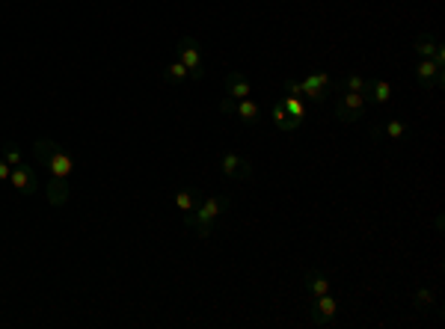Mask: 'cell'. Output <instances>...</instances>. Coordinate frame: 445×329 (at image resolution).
I'll return each mask as SVG.
<instances>
[{
  "instance_id": "1",
  "label": "cell",
  "mask_w": 445,
  "mask_h": 329,
  "mask_svg": "<svg viewBox=\"0 0 445 329\" xmlns=\"http://www.w3.org/2000/svg\"><path fill=\"white\" fill-rule=\"evenodd\" d=\"M232 202L226 196H211V199H202L199 202V208L193 211V214H184V226L193 229L199 238H208L211 231H214V222L226 214Z\"/></svg>"
},
{
  "instance_id": "2",
  "label": "cell",
  "mask_w": 445,
  "mask_h": 329,
  "mask_svg": "<svg viewBox=\"0 0 445 329\" xmlns=\"http://www.w3.org/2000/svg\"><path fill=\"white\" fill-rule=\"evenodd\" d=\"M33 152L39 157V163L45 166L54 178H71L74 161H71V154L62 145H57L54 140H48V136H39L36 145H33Z\"/></svg>"
},
{
  "instance_id": "3",
  "label": "cell",
  "mask_w": 445,
  "mask_h": 329,
  "mask_svg": "<svg viewBox=\"0 0 445 329\" xmlns=\"http://www.w3.org/2000/svg\"><path fill=\"white\" fill-rule=\"evenodd\" d=\"M175 60L182 62L184 69H187L190 80H202V78H205V57H202V48H199V42H196L193 36L178 39Z\"/></svg>"
},
{
  "instance_id": "4",
  "label": "cell",
  "mask_w": 445,
  "mask_h": 329,
  "mask_svg": "<svg viewBox=\"0 0 445 329\" xmlns=\"http://www.w3.org/2000/svg\"><path fill=\"white\" fill-rule=\"evenodd\" d=\"M335 116L342 122H359L365 116V95L363 92H338Z\"/></svg>"
},
{
  "instance_id": "5",
  "label": "cell",
  "mask_w": 445,
  "mask_h": 329,
  "mask_svg": "<svg viewBox=\"0 0 445 329\" xmlns=\"http://www.w3.org/2000/svg\"><path fill=\"white\" fill-rule=\"evenodd\" d=\"M300 95L303 98H309V101H326L333 95V80H330V74L326 71H312L306 80H300Z\"/></svg>"
},
{
  "instance_id": "6",
  "label": "cell",
  "mask_w": 445,
  "mask_h": 329,
  "mask_svg": "<svg viewBox=\"0 0 445 329\" xmlns=\"http://www.w3.org/2000/svg\"><path fill=\"white\" fill-rule=\"evenodd\" d=\"M338 305L333 300V294H321V296H309V314L315 326H330L335 321Z\"/></svg>"
},
{
  "instance_id": "7",
  "label": "cell",
  "mask_w": 445,
  "mask_h": 329,
  "mask_svg": "<svg viewBox=\"0 0 445 329\" xmlns=\"http://www.w3.org/2000/svg\"><path fill=\"white\" fill-rule=\"evenodd\" d=\"M220 169L226 178H232V181H247V178L252 175V163L247 161V157L235 154V152H226L220 157Z\"/></svg>"
},
{
  "instance_id": "8",
  "label": "cell",
  "mask_w": 445,
  "mask_h": 329,
  "mask_svg": "<svg viewBox=\"0 0 445 329\" xmlns=\"http://www.w3.org/2000/svg\"><path fill=\"white\" fill-rule=\"evenodd\" d=\"M416 80H419V87L425 89V92L442 87V80H445L442 66H437V62H433L430 57H428V60H419V66H416Z\"/></svg>"
},
{
  "instance_id": "9",
  "label": "cell",
  "mask_w": 445,
  "mask_h": 329,
  "mask_svg": "<svg viewBox=\"0 0 445 329\" xmlns=\"http://www.w3.org/2000/svg\"><path fill=\"white\" fill-rule=\"evenodd\" d=\"M9 184H12V190H18V193L24 196H33L39 193V181H36V172L30 166H12V175H9Z\"/></svg>"
},
{
  "instance_id": "10",
  "label": "cell",
  "mask_w": 445,
  "mask_h": 329,
  "mask_svg": "<svg viewBox=\"0 0 445 329\" xmlns=\"http://www.w3.org/2000/svg\"><path fill=\"white\" fill-rule=\"evenodd\" d=\"M45 196H48V202L54 208H62L69 202V196H71V190H69V178H54L51 175L48 178V187H45Z\"/></svg>"
},
{
  "instance_id": "11",
  "label": "cell",
  "mask_w": 445,
  "mask_h": 329,
  "mask_svg": "<svg viewBox=\"0 0 445 329\" xmlns=\"http://www.w3.org/2000/svg\"><path fill=\"white\" fill-rule=\"evenodd\" d=\"M226 95H229V98H235V101L250 98V95H252L250 80L243 78L241 71H229V74H226Z\"/></svg>"
},
{
  "instance_id": "12",
  "label": "cell",
  "mask_w": 445,
  "mask_h": 329,
  "mask_svg": "<svg viewBox=\"0 0 445 329\" xmlns=\"http://www.w3.org/2000/svg\"><path fill=\"white\" fill-rule=\"evenodd\" d=\"M232 116H238L243 125H256L261 119V104L252 98H241V101H235V113Z\"/></svg>"
},
{
  "instance_id": "13",
  "label": "cell",
  "mask_w": 445,
  "mask_h": 329,
  "mask_svg": "<svg viewBox=\"0 0 445 329\" xmlns=\"http://www.w3.org/2000/svg\"><path fill=\"white\" fill-rule=\"evenodd\" d=\"M199 202H202V196H199L196 187H184V190H178L175 193V205H178L182 214H193V211L199 208Z\"/></svg>"
},
{
  "instance_id": "14",
  "label": "cell",
  "mask_w": 445,
  "mask_h": 329,
  "mask_svg": "<svg viewBox=\"0 0 445 329\" xmlns=\"http://www.w3.org/2000/svg\"><path fill=\"white\" fill-rule=\"evenodd\" d=\"M270 116H273V125H277L279 131H297V128H300V119H294V116H291L288 110H285V104H282V101L273 104Z\"/></svg>"
},
{
  "instance_id": "15",
  "label": "cell",
  "mask_w": 445,
  "mask_h": 329,
  "mask_svg": "<svg viewBox=\"0 0 445 329\" xmlns=\"http://www.w3.org/2000/svg\"><path fill=\"white\" fill-rule=\"evenodd\" d=\"M374 101V104H389L392 101V87L386 80H368V89H365V101Z\"/></svg>"
},
{
  "instance_id": "16",
  "label": "cell",
  "mask_w": 445,
  "mask_h": 329,
  "mask_svg": "<svg viewBox=\"0 0 445 329\" xmlns=\"http://www.w3.org/2000/svg\"><path fill=\"white\" fill-rule=\"evenodd\" d=\"M365 89H368V80L363 74H347L344 80L333 83V92H363L365 95Z\"/></svg>"
},
{
  "instance_id": "17",
  "label": "cell",
  "mask_w": 445,
  "mask_h": 329,
  "mask_svg": "<svg viewBox=\"0 0 445 329\" xmlns=\"http://www.w3.org/2000/svg\"><path fill=\"white\" fill-rule=\"evenodd\" d=\"M306 291H309V296L330 294V279L324 273H306Z\"/></svg>"
},
{
  "instance_id": "18",
  "label": "cell",
  "mask_w": 445,
  "mask_h": 329,
  "mask_svg": "<svg viewBox=\"0 0 445 329\" xmlns=\"http://www.w3.org/2000/svg\"><path fill=\"white\" fill-rule=\"evenodd\" d=\"M184 80H190L187 69H184L178 60H173V62H169V66H166V71H164V83H169V87H182Z\"/></svg>"
},
{
  "instance_id": "19",
  "label": "cell",
  "mask_w": 445,
  "mask_h": 329,
  "mask_svg": "<svg viewBox=\"0 0 445 329\" xmlns=\"http://www.w3.org/2000/svg\"><path fill=\"white\" fill-rule=\"evenodd\" d=\"M437 305V294H433V288H419L416 296H412V309H419V312H428Z\"/></svg>"
},
{
  "instance_id": "20",
  "label": "cell",
  "mask_w": 445,
  "mask_h": 329,
  "mask_svg": "<svg viewBox=\"0 0 445 329\" xmlns=\"http://www.w3.org/2000/svg\"><path fill=\"white\" fill-rule=\"evenodd\" d=\"M437 45H439V42L433 39L430 33H421V36L416 39V45H412V51H416V54H419L421 60H428V57H433V51H437Z\"/></svg>"
},
{
  "instance_id": "21",
  "label": "cell",
  "mask_w": 445,
  "mask_h": 329,
  "mask_svg": "<svg viewBox=\"0 0 445 329\" xmlns=\"http://www.w3.org/2000/svg\"><path fill=\"white\" fill-rule=\"evenodd\" d=\"M380 131H383V136H389V140H401V136H407V131H410V128H407V122H404V119H389Z\"/></svg>"
},
{
  "instance_id": "22",
  "label": "cell",
  "mask_w": 445,
  "mask_h": 329,
  "mask_svg": "<svg viewBox=\"0 0 445 329\" xmlns=\"http://www.w3.org/2000/svg\"><path fill=\"white\" fill-rule=\"evenodd\" d=\"M282 104H285V110H288L294 119H300L303 122V116H306V104H303V95H285L282 98Z\"/></svg>"
},
{
  "instance_id": "23",
  "label": "cell",
  "mask_w": 445,
  "mask_h": 329,
  "mask_svg": "<svg viewBox=\"0 0 445 329\" xmlns=\"http://www.w3.org/2000/svg\"><path fill=\"white\" fill-rule=\"evenodd\" d=\"M0 157H3L9 166H21V163H24V157H21L15 143H3V148H0Z\"/></svg>"
},
{
  "instance_id": "24",
  "label": "cell",
  "mask_w": 445,
  "mask_h": 329,
  "mask_svg": "<svg viewBox=\"0 0 445 329\" xmlns=\"http://www.w3.org/2000/svg\"><path fill=\"white\" fill-rule=\"evenodd\" d=\"M9 175H12V166L0 157V184H9Z\"/></svg>"
},
{
  "instance_id": "25",
  "label": "cell",
  "mask_w": 445,
  "mask_h": 329,
  "mask_svg": "<svg viewBox=\"0 0 445 329\" xmlns=\"http://www.w3.org/2000/svg\"><path fill=\"white\" fill-rule=\"evenodd\" d=\"M285 95H300V80L285 78Z\"/></svg>"
},
{
  "instance_id": "26",
  "label": "cell",
  "mask_w": 445,
  "mask_h": 329,
  "mask_svg": "<svg viewBox=\"0 0 445 329\" xmlns=\"http://www.w3.org/2000/svg\"><path fill=\"white\" fill-rule=\"evenodd\" d=\"M220 110H222V113H235V98H229V95H226V98H222V104H220Z\"/></svg>"
}]
</instances>
